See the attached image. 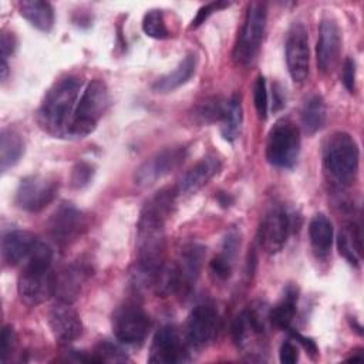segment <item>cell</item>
Masks as SVG:
<instances>
[{
  "label": "cell",
  "mask_w": 364,
  "mask_h": 364,
  "mask_svg": "<svg viewBox=\"0 0 364 364\" xmlns=\"http://www.w3.org/2000/svg\"><path fill=\"white\" fill-rule=\"evenodd\" d=\"M296 303H297V293L294 289H287L283 299L269 310V320L277 328L287 330L294 318L296 314Z\"/></svg>",
  "instance_id": "obj_28"
},
{
  "label": "cell",
  "mask_w": 364,
  "mask_h": 364,
  "mask_svg": "<svg viewBox=\"0 0 364 364\" xmlns=\"http://www.w3.org/2000/svg\"><path fill=\"white\" fill-rule=\"evenodd\" d=\"M228 101L220 100L219 97H209L200 101L193 108V118L199 124H212L223 119L226 112Z\"/></svg>",
  "instance_id": "obj_30"
},
{
  "label": "cell",
  "mask_w": 364,
  "mask_h": 364,
  "mask_svg": "<svg viewBox=\"0 0 364 364\" xmlns=\"http://www.w3.org/2000/svg\"><path fill=\"white\" fill-rule=\"evenodd\" d=\"M195 67H196V58L193 54H188L178 65L175 70H172L171 73L159 77L154 85L152 90L155 92H171L176 88H179L181 85H183L185 82L189 81V78L193 75L195 73Z\"/></svg>",
  "instance_id": "obj_22"
},
{
  "label": "cell",
  "mask_w": 364,
  "mask_h": 364,
  "mask_svg": "<svg viewBox=\"0 0 364 364\" xmlns=\"http://www.w3.org/2000/svg\"><path fill=\"white\" fill-rule=\"evenodd\" d=\"M186 158L185 146H168L145 159L134 173V182L141 188L152 186L164 176L173 172Z\"/></svg>",
  "instance_id": "obj_7"
},
{
  "label": "cell",
  "mask_w": 364,
  "mask_h": 364,
  "mask_svg": "<svg viewBox=\"0 0 364 364\" xmlns=\"http://www.w3.org/2000/svg\"><path fill=\"white\" fill-rule=\"evenodd\" d=\"M324 165L330 175L341 182L353 181L358 169V146L347 132L333 134L324 148Z\"/></svg>",
  "instance_id": "obj_4"
},
{
  "label": "cell",
  "mask_w": 364,
  "mask_h": 364,
  "mask_svg": "<svg viewBox=\"0 0 364 364\" xmlns=\"http://www.w3.org/2000/svg\"><path fill=\"white\" fill-rule=\"evenodd\" d=\"M57 191V179L43 175H30L20 182L16 192V203L27 212H40L53 202Z\"/></svg>",
  "instance_id": "obj_10"
},
{
  "label": "cell",
  "mask_w": 364,
  "mask_h": 364,
  "mask_svg": "<svg viewBox=\"0 0 364 364\" xmlns=\"http://www.w3.org/2000/svg\"><path fill=\"white\" fill-rule=\"evenodd\" d=\"M309 235L314 252L320 257L327 256L333 243V225L326 215L318 213L311 219L309 225Z\"/></svg>",
  "instance_id": "obj_24"
},
{
  "label": "cell",
  "mask_w": 364,
  "mask_h": 364,
  "mask_svg": "<svg viewBox=\"0 0 364 364\" xmlns=\"http://www.w3.org/2000/svg\"><path fill=\"white\" fill-rule=\"evenodd\" d=\"M284 105V97H282V88L276 84L273 87V109H279Z\"/></svg>",
  "instance_id": "obj_42"
},
{
  "label": "cell",
  "mask_w": 364,
  "mask_h": 364,
  "mask_svg": "<svg viewBox=\"0 0 364 364\" xmlns=\"http://www.w3.org/2000/svg\"><path fill=\"white\" fill-rule=\"evenodd\" d=\"M242 124V104H240V97L235 94L226 105V112L222 119V135L228 141H233L240 129Z\"/></svg>",
  "instance_id": "obj_32"
},
{
  "label": "cell",
  "mask_w": 364,
  "mask_h": 364,
  "mask_svg": "<svg viewBox=\"0 0 364 364\" xmlns=\"http://www.w3.org/2000/svg\"><path fill=\"white\" fill-rule=\"evenodd\" d=\"M90 276L91 269L82 262H74L65 266L58 273H55L54 296L60 301H75Z\"/></svg>",
  "instance_id": "obj_16"
},
{
  "label": "cell",
  "mask_w": 364,
  "mask_h": 364,
  "mask_svg": "<svg viewBox=\"0 0 364 364\" xmlns=\"http://www.w3.org/2000/svg\"><path fill=\"white\" fill-rule=\"evenodd\" d=\"M148 330L149 318L136 304H122L112 314V331L124 344H141L145 340Z\"/></svg>",
  "instance_id": "obj_9"
},
{
  "label": "cell",
  "mask_w": 364,
  "mask_h": 364,
  "mask_svg": "<svg viewBox=\"0 0 364 364\" xmlns=\"http://www.w3.org/2000/svg\"><path fill=\"white\" fill-rule=\"evenodd\" d=\"M279 357H280V361L283 364H294L299 360V350H297V347L293 343L284 341L280 346Z\"/></svg>",
  "instance_id": "obj_38"
},
{
  "label": "cell",
  "mask_w": 364,
  "mask_h": 364,
  "mask_svg": "<svg viewBox=\"0 0 364 364\" xmlns=\"http://www.w3.org/2000/svg\"><path fill=\"white\" fill-rule=\"evenodd\" d=\"M48 324L54 337L63 343L78 338L82 333V323L71 303L57 301L48 311Z\"/></svg>",
  "instance_id": "obj_17"
},
{
  "label": "cell",
  "mask_w": 364,
  "mask_h": 364,
  "mask_svg": "<svg viewBox=\"0 0 364 364\" xmlns=\"http://www.w3.org/2000/svg\"><path fill=\"white\" fill-rule=\"evenodd\" d=\"M219 316L213 306L199 304L196 306L186 321L185 341L188 347L203 348L208 346L218 331Z\"/></svg>",
  "instance_id": "obj_13"
},
{
  "label": "cell",
  "mask_w": 364,
  "mask_h": 364,
  "mask_svg": "<svg viewBox=\"0 0 364 364\" xmlns=\"http://www.w3.org/2000/svg\"><path fill=\"white\" fill-rule=\"evenodd\" d=\"M337 246L340 253L351 263L358 266L363 253V242H361V230L355 223H348L344 226L337 239Z\"/></svg>",
  "instance_id": "obj_25"
},
{
  "label": "cell",
  "mask_w": 364,
  "mask_h": 364,
  "mask_svg": "<svg viewBox=\"0 0 364 364\" xmlns=\"http://www.w3.org/2000/svg\"><path fill=\"white\" fill-rule=\"evenodd\" d=\"M220 169V162L216 156H206L196 162L178 182L176 195H192L203 188Z\"/></svg>",
  "instance_id": "obj_20"
},
{
  "label": "cell",
  "mask_w": 364,
  "mask_h": 364,
  "mask_svg": "<svg viewBox=\"0 0 364 364\" xmlns=\"http://www.w3.org/2000/svg\"><path fill=\"white\" fill-rule=\"evenodd\" d=\"M229 3H225V1H212V3H208L205 6H202L198 13H196V17L192 20V27H198L200 26L202 23H205V20L213 14L215 11H218L219 9H223V7H228Z\"/></svg>",
  "instance_id": "obj_37"
},
{
  "label": "cell",
  "mask_w": 364,
  "mask_h": 364,
  "mask_svg": "<svg viewBox=\"0 0 364 364\" xmlns=\"http://www.w3.org/2000/svg\"><path fill=\"white\" fill-rule=\"evenodd\" d=\"M206 249L199 243H189L181 252V260L178 263L182 289H189L196 282L199 272L205 260Z\"/></svg>",
  "instance_id": "obj_21"
},
{
  "label": "cell",
  "mask_w": 364,
  "mask_h": 364,
  "mask_svg": "<svg viewBox=\"0 0 364 364\" xmlns=\"http://www.w3.org/2000/svg\"><path fill=\"white\" fill-rule=\"evenodd\" d=\"M14 346V331L10 326H4L1 331V360L4 361Z\"/></svg>",
  "instance_id": "obj_39"
},
{
  "label": "cell",
  "mask_w": 364,
  "mask_h": 364,
  "mask_svg": "<svg viewBox=\"0 0 364 364\" xmlns=\"http://www.w3.org/2000/svg\"><path fill=\"white\" fill-rule=\"evenodd\" d=\"M354 81H355V64L351 58H347L343 68V82L350 92L354 91Z\"/></svg>",
  "instance_id": "obj_40"
},
{
  "label": "cell",
  "mask_w": 364,
  "mask_h": 364,
  "mask_svg": "<svg viewBox=\"0 0 364 364\" xmlns=\"http://www.w3.org/2000/svg\"><path fill=\"white\" fill-rule=\"evenodd\" d=\"M152 286L155 289V293L162 297L182 290V279L178 263H164L155 274Z\"/></svg>",
  "instance_id": "obj_27"
},
{
  "label": "cell",
  "mask_w": 364,
  "mask_h": 364,
  "mask_svg": "<svg viewBox=\"0 0 364 364\" xmlns=\"http://www.w3.org/2000/svg\"><path fill=\"white\" fill-rule=\"evenodd\" d=\"M326 122V104L320 95L310 97L301 109V124L307 134H316Z\"/></svg>",
  "instance_id": "obj_29"
},
{
  "label": "cell",
  "mask_w": 364,
  "mask_h": 364,
  "mask_svg": "<svg viewBox=\"0 0 364 364\" xmlns=\"http://www.w3.org/2000/svg\"><path fill=\"white\" fill-rule=\"evenodd\" d=\"M341 46L340 28L334 20L330 17H324L320 23L318 28V40H317V64L320 71L327 73L333 68L338 58Z\"/></svg>",
  "instance_id": "obj_18"
},
{
  "label": "cell",
  "mask_w": 364,
  "mask_h": 364,
  "mask_svg": "<svg viewBox=\"0 0 364 364\" xmlns=\"http://www.w3.org/2000/svg\"><path fill=\"white\" fill-rule=\"evenodd\" d=\"M20 14L36 28L50 31L54 24V10L50 3L41 0H26L20 3Z\"/></svg>",
  "instance_id": "obj_23"
},
{
  "label": "cell",
  "mask_w": 364,
  "mask_h": 364,
  "mask_svg": "<svg viewBox=\"0 0 364 364\" xmlns=\"http://www.w3.org/2000/svg\"><path fill=\"white\" fill-rule=\"evenodd\" d=\"M51 237L58 243L74 240L85 228L84 215L71 203H61L47 222Z\"/></svg>",
  "instance_id": "obj_15"
},
{
  "label": "cell",
  "mask_w": 364,
  "mask_h": 364,
  "mask_svg": "<svg viewBox=\"0 0 364 364\" xmlns=\"http://www.w3.org/2000/svg\"><path fill=\"white\" fill-rule=\"evenodd\" d=\"M300 152V132L290 119H279L269 131L266 158L277 168H291Z\"/></svg>",
  "instance_id": "obj_5"
},
{
  "label": "cell",
  "mask_w": 364,
  "mask_h": 364,
  "mask_svg": "<svg viewBox=\"0 0 364 364\" xmlns=\"http://www.w3.org/2000/svg\"><path fill=\"white\" fill-rule=\"evenodd\" d=\"M286 63L294 82H304L309 75V36L303 24L297 23L287 33L286 38Z\"/></svg>",
  "instance_id": "obj_12"
},
{
  "label": "cell",
  "mask_w": 364,
  "mask_h": 364,
  "mask_svg": "<svg viewBox=\"0 0 364 364\" xmlns=\"http://www.w3.org/2000/svg\"><path fill=\"white\" fill-rule=\"evenodd\" d=\"M55 273L51 266H26L18 277L17 290L23 303L37 306L54 296Z\"/></svg>",
  "instance_id": "obj_8"
},
{
  "label": "cell",
  "mask_w": 364,
  "mask_h": 364,
  "mask_svg": "<svg viewBox=\"0 0 364 364\" xmlns=\"http://www.w3.org/2000/svg\"><path fill=\"white\" fill-rule=\"evenodd\" d=\"M94 360L95 361H125L127 355L124 354V351L108 341H102L98 344L95 353H94Z\"/></svg>",
  "instance_id": "obj_35"
},
{
  "label": "cell",
  "mask_w": 364,
  "mask_h": 364,
  "mask_svg": "<svg viewBox=\"0 0 364 364\" xmlns=\"http://www.w3.org/2000/svg\"><path fill=\"white\" fill-rule=\"evenodd\" d=\"M24 154V142L21 136L11 129H3L0 136V166L6 172L9 168L14 166L21 155Z\"/></svg>",
  "instance_id": "obj_26"
},
{
  "label": "cell",
  "mask_w": 364,
  "mask_h": 364,
  "mask_svg": "<svg viewBox=\"0 0 364 364\" xmlns=\"http://www.w3.org/2000/svg\"><path fill=\"white\" fill-rule=\"evenodd\" d=\"M176 189H161L142 208L136 226V280L154 282L165 263V219L171 212Z\"/></svg>",
  "instance_id": "obj_1"
},
{
  "label": "cell",
  "mask_w": 364,
  "mask_h": 364,
  "mask_svg": "<svg viewBox=\"0 0 364 364\" xmlns=\"http://www.w3.org/2000/svg\"><path fill=\"white\" fill-rule=\"evenodd\" d=\"M109 104L107 85L101 80H92L82 91L70 124L68 136L84 138L91 134L98 119L104 115Z\"/></svg>",
  "instance_id": "obj_3"
},
{
  "label": "cell",
  "mask_w": 364,
  "mask_h": 364,
  "mask_svg": "<svg viewBox=\"0 0 364 364\" xmlns=\"http://www.w3.org/2000/svg\"><path fill=\"white\" fill-rule=\"evenodd\" d=\"M142 30L148 37L164 40L169 37V30L166 28L164 14L161 10H151L144 16Z\"/></svg>",
  "instance_id": "obj_33"
},
{
  "label": "cell",
  "mask_w": 364,
  "mask_h": 364,
  "mask_svg": "<svg viewBox=\"0 0 364 364\" xmlns=\"http://www.w3.org/2000/svg\"><path fill=\"white\" fill-rule=\"evenodd\" d=\"M253 100H255V107L259 114V118L266 119L267 117V90H266V81L262 75L257 77L255 82V92H253Z\"/></svg>",
  "instance_id": "obj_36"
},
{
  "label": "cell",
  "mask_w": 364,
  "mask_h": 364,
  "mask_svg": "<svg viewBox=\"0 0 364 364\" xmlns=\"http://www.w3.org/2000/svg\"><path fill=\"white\" fill-rule=\"evenodd\" d=\"M291 229V219L287 210L280 206H272L262 219L259 228V240L267 253H277L287 242Z\"/></svg>",
  "instance_id": "obj_11"
},
{
  "label": "cell",
  "mask_w": 364,
  "mask_h": 364,
  "mask_svg": "<svg viewBox=\"0 0 364 364\" xmlns=\"http://www.w3.org/2000/svg\"><path fill=\"white\" fill-rule=\"evenodd\" d=\"M266 26V6L260 1L249 4L246 17L233 48V58L237 64H249L256 57Z\"/></svg>",
  "instance_id": "obj_6"
},
{
  "label": "cell",
  "mask_w": 364,
  "mask_h": 364,
  "mask_svg": "<svg viewBox=\"0 0 364 364\" xmlns=\"http://www.w3.org/2000/svg\"><path fill=\"white\" fill-rule=\"evenodd\" d=\"M94 176V166L85 161L77 162L71 171L70 185L74 189H82L92 181Z\"/></svg>",
  "instance_id": "obj_34"
},
{
  "label": "cell",
  "mask_w": 364,
  "mask_h": 364,
  "mask_svg": "<svg viewBox=\"0 0 364 364\" xmlns=\"http://www.w3.org/2000/svg\"><path fill=\"white\" fill-rule=\"evenodd\" d=\"M81 85L80 78L65 77L47 91L38 111V122L47 132L55 136H68Z\"/></svg>",
  "instance_id": "obj_2"
},
{
  "label": "cell",
  "mask_w": 364,
  "mask_h": 364,
  "mask_svg": "<svg viewBox=\"0 0 364 364\" xmlns=\"http://www.w3.org/2000/svg\"><path fill=\"white\" fill-rule=\"evenodd\" d=\"M0 48H1V60L6 61L7 57L14 51L16 48V38L11 33H3L1 34V41H0Z\"/></svg>",
  "instance_id": "obj_41"
},
{
  "label": "cell",
  "mask_w": 364,
  "mask_h": 364,
  "mask_svg": "<svg viewBox=\"0 0 364 364\" xmlns=\"http://www.w3.org/2000/svg\"><path fill=\"white\" fill-rule=\"evenodd\" d=\"M186 347L188 344L186 341H182L176 327L165 324L154 336L148 361L159 364L185 361L188 360Z\"/></svg>",
  "instance_id": "obj_14"
},
{
  "label": "cell",
  "mask_w": 364,
  "mask_h": 364,
  "mask_svg": "<svg viewBox=\"0 0 364 364\" xmlns=\"http://www.w3.org/2000/svg\"><path fill=\"white\" fill-rule=\"evenodd\" d=\"M237 246V236L235 233L228 235L222 252L210 262V270L219 279H228L232 273V260Z\"/></svg>",
  "instance_id": "obj_31"
},
{
  "label": "cell",
  "mask_w": 364,
  "mask_h": 364,
  "mask_svg": "<svg viewBox=\"0 0 364 364\" xmlns=\"http://www.w3.org/2000/svg\"><path fill=\"white\" fill-rule=\"evenodd\" d=\"M40 239L27 230L14 229L3 235L1 239V256L3 260L10 266L24 264L33 253Z\"/></svg>",
  "instance_id": "obj_19"
}]
</instances>
